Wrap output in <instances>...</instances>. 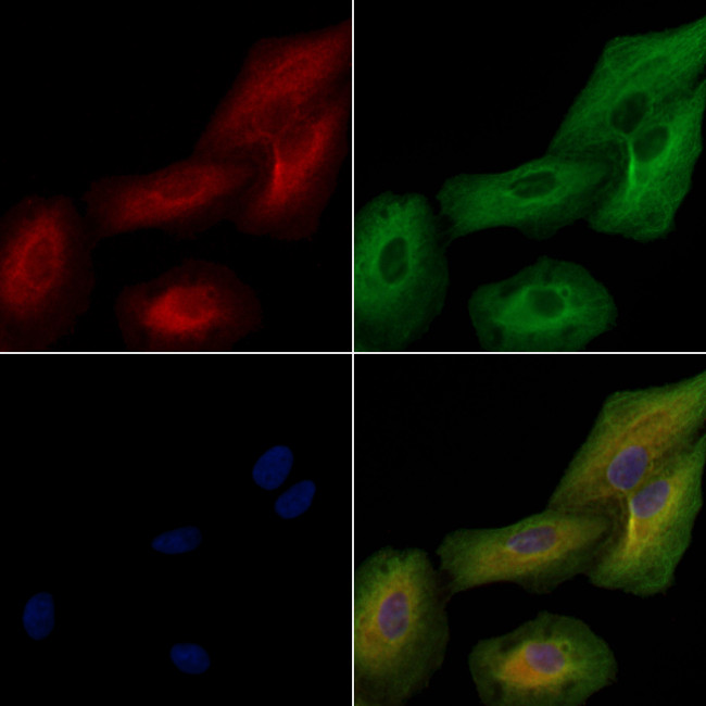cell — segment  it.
Returning a JSON list of instances; mask_svg holds the SVG:
<instances>
[{"label":"cell","mask_w":706,"mask_h":706,"mask_svg":"<svg viewBox=\"0 0 706 706\" xmlns=\"http://www.w3.org/2000/svg\"><path fill=\"white\" fill-rule=\"evenodd\" d=\"M450 596L426 551L382 547L353 575V701L399 706L424 691L450 641Z\"/></svg>","instance_id":"obj_1"},{"label":"cell","mask_w":706,"mask_h":706,"mask_svg":"<svg viewBox=\"0 0 706 706\" xmlns=\"http://www.w3.org/2000/svg\"><path fill=\"white\" fill-rule=\"evenodd\" d=\"M445 240L420 193L384 191L357 210L351 238L356 345L399 349L426 331L447 291Z\"/></svg>","instance_id":"obj_2"},{"label":"cell","mask_w":706,"mask_h":706,"mask_svg":"<svg viewBox=\"0 0 706 706\" xmlns=\"http://www.w3.org/2000/svg\"><path fill=\"white\" fill-rule=\"evenodd\" d=\"M97 243L70 196H25L2 215L1 352L42 351L73 332L90 306Z\"/></svg>","instance_id":"obj_3"},{"label":"cell","mask_w":706,"mask_h":706,"mask_svg":"<svg viewBox=\"0 0 706 706\" xmlns=\"http://www.w3.org/2000/svg\"><path fill=\"white\" fill-rule=\"evenodd\" d=\"M353 47L351 18L257 39L214 108L192 153L259 162L278 136L351 86Z\"/></svg>","instance_id":"obj_4"},{"label":"cell","mask_w":706,"mask_h":706,"mask_svg":"<svg viewBox=\"0 0 706 706\" xmlns=\"http://www.w3.org/2000/svg\"><path fill=\"white\" fill-rule=\"evenodd\" d=\"M706 15L622 33L602 47L545 151L613 157L666 106L706 79Z\"/></svg>","instance_id":"obj_5"},{"label":"cell","mask_w":706,"mask_h":706,"mask_svg":"<svg viewBox=\"0 0 706 706\" xmlns=\"http://www.w3.org/2000/svg\"><path fill=\"white\" fill-rule=\"evenodd\" d=\"M706 423V370L612 392L546 506L616 513L622 501L689 447Z\"/></svg>","instance_id":"obj_6"},{"label":"cell","mask_w":706,"mask_h":706,"mask_svg":"<svg viewBox=\"0 0 706 706\" xmlns=\"http://www.w3.org/2000/svg\"><path fill=\"white\" fill-rule=\"evenodd\" d=\"M467 667L484 706H584L619 676L605 638L584 619L551 610L478 640Z\"/></svg>","instance_id":"obj_7"},{"label":"cell","mask_w":706,"mask_h":706,"mask_svg":"<svg viewBox=\"0 0 706 706\" xmlns=\"http://www.w3.org/2000/svg\"><path fill=\"white\" fill-rule=\"evenodd\" d=\"M618 168L613 157L545 151L512 168L461 173L447 178L436 198L446 240L494 228H510L546 240L585 220Z\"/></svg>","instance_id":"obj_8"},{"label":"cell","mask_w":706,"mask_h":706,"mask_svg":"<svg viewBox=\"0 0 706 706\" xmlns=\"http://www.w3.org/2000/svg\"><path fill=\"white\" fill-rule=\"evenodd\" d=\"M468 314L486 351L563 353L583 351L612 330L618 307L583 265L544 255L510 277L479 286Z\"/></svg>","instance_id":"obj_9"},{"label":"cell","mask_w":706,"mask_h":706,"mask_svg":"<svg viewBox=\"0 0 706 706\" xmlns=\"http://www.w3.org/2000/svg\"><path fill=\"white\" fill-rule=\"evenodd\" d=\"M705 466L703 432L622 501L584 576L593 588L648 600L676 585L704 505Z\"/></svg>","instance_id":"obj_10"},{"label":"cell","mask_w":706,"mask_h":706,"mask_svg":"<svg viewBox=\"0 0 706 706\" xmlns=\"http://www.w3.org/2000/svg\"><path fill=\"white\" fill-rule=\"evenodd\" d=\"M614 514L547 507L512 524L458 528L436 554L450 597L494 583L546 595L590 569Z\"/></svg>","instance_id":"obj_11"},{"label":"cell","mask_w":706,"mask_h":706,"mask_svg":"<svg viewBox=\"0 0 706 706\" xmlns=\"http://www.w3.org/2000/svg\"><path fill=\"white\" fill-rule=\"evenodd\" d=\"M706 79L640 126L619 151L616 176L584 220L638 243L668 238L704 151Z\"/></svg>","instance_id":"obj_12"},{"label":"cell","mask_w":706,"mask_h":706,"mask_svg":"<svg viewBox=\"0 0 706 706\" xmlns=\"http://www.w3.org/2000/svg\"><path fill=\"white\" fill-rule=\"evenodd\" d=\"M133 352H200L229 348L260 322L253 288L229 266L187 259L156 277L125 286L114 302Z\"/></svg>","instance_id":"obj_13"},{"label":"cell","mask_w":706,"mask_h":706,"mask_svg":"<svg viewBox=\"0 0 706 706\" xmlns=\"http://www.w3.org/2000/svg\"><path fill=\"white\" fill-rule=\"evenodd\" d=\"M259 162L191 153L143 174L92 180L81 197L97 242L140 230L193 238L230 220L255 180Z\"/></svg>","instance_id":"obj_14"},{"label":"cell","mask_w":706,"mask_h":706,"mask_svg":"<svg viewBox=\"0 0 706 706\" xmlns=\"http://www.w3.org/2000/svg\"><path fill=\"white\" fill-rule=\"evenodd\" d=\"M352 85L268 144L229 222L244 235L300 241L314 235L351 148Z\"/></svg>","instance_id":"obj_15"},{"label":"cell","mask_w":706,"mask_h":706,"mask_svg":"<svg viewBox=\"0 0 706 706\" xmlns=\"http://www.w3.org/2000/svg\"><path fill=\"white\" fill-rule=\"evenodd\" d=\"M294 463V455L288 445L278 444L266 450L252 468V479L256 486L273 491L288 478Z\"/></svg>","instance_id":"obj_16"},{"label":"cell","mask_w":706,"mask_h":706,"mask_svg":"<svg viewBox=\"0 0 706 706\" xmlns=\"http://www.w3.org/2000/svg\"><path fill=\"white\" fill-rule=\"evenodd\" d=\"M54 601L50 593L39 592L33 595L23 610V627L35 641L47 638L54 627Z\"/></svg>","instance_id":"obj_17"},{"label":"cell","mask_w":706,"mask_h":706,"mask_svg":"<svg viewBox=\"0 0 706 706\" xmlns=\"http://www.w3.org/2000/svg\"><path fill=\"white\" fill-rule=\"evenodd\" d=\"M315 494V482L310 479L301 480L276 499L274 510L282 519H294L311 507Z\"/></svg>","instance_id":"obj_18"},{"label":"cell","mask_w":706,"mask_h":706,"mask_svg":"<svg viewBox=\"0 0 706 706\" xmlns=\"http://www.w3.org/2000/svg\"><path fill=\"white\" fill-rule=\"evenodd\" d=\"M202 541L201 530L196 526H185L156 535L151 547L167 555L182 554L196 550Z\"/></svg>","instance_id":"obj_19"},{"label":"cell","mask_w":706,"mask_h":706,"mask_svg":"<svg viewBox=\"0 0 706 706\" xmlns=\"http://www.w3.org/2000/svg\"><path fill=\"white\" fill-rule=\"evenodd\" d=\"M169 657L177 669L188 675H201L211 666L207 652L196 643L174 644Z\"/></svg>","instance_id":"obj_20"}]
</instances>
